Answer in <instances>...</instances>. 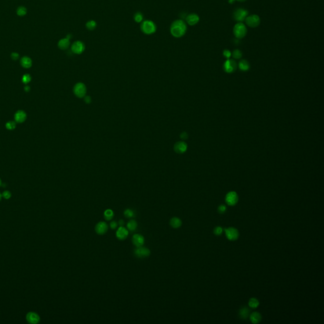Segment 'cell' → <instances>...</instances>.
I'll list each match as a JSON object with an SVG mask.
<instances>
[{
	"label": "cell",
	"instance_id": "cell-1",
	"mask_svg": "<svg viewBox=\"0 0 324 324\" xmlns=\"http://www.w3.org/2000/svg\"><path fill=\"white\" fill-rule=\"evenodd\" d=\"M187 29V25L184 20L178 19L172 23L170 31L172 36L175 38H180L185 35Z\"/></svg>",
	"mask_w": 324,
	"mask_h": 324
},
{
	"label": "cell",
	"instance_id": "cell-2",
	"mask_svg": "<svg viewBox=\"0 0 324 324\" xmlns=\"http://www.w3.org/2000/svg\"><path fill=\"white\" fill-rule=\"evenodd\" d=\"M140 29L142 33L146 35H151L156 32L157 27L155 23L150 20H143L140 25Z\"/></svg>",
	"mask_w": 324,
	"mask_h": 324
},
{
	"label": "cell",
	"instance_id": "cell-3",
	"mask_svg": "<svg viewBox=\"0 0 324 324\" xmlns=\"http://www.w3.org/2000/svg\"><path fill=\"white\" fill-rule=\"evenodd\" d=\"M233 32L234 36L237 39H243L247 34V28L242 22H238L234 27Z\"/></svg>",
	"mask_w": 324,
	"mask_h": 324
},
{
	"label": "cell",
	"instance_id": "cell-4",
	"mask_svg": "<svg viewBox=\"0 0 324 324\" xmlns=\"http://www.w3.org/2000/svg\"><path fill=\"white\" fill-rule=\"evenodd\" d=\"M237 62L232 59H227L224 64L223 68L224 70L228 73L231 74L232 72H234L237 68Z\"/></svg>",
	"mask_w": 324,
	"mask_h": 324
},
{
	"label": "cell",
	"instance_id": "cell-5",
	"mask_svg": "<svg viewBox=\"0 0 324 324\" xmlns=\"http://www.w3.org/2000/svg\"><path fill=\"white\" fill-rule=\"evenodd\" d=\"M86 87L83 83H82V82H79V83L76 84L74 87V93L75 95L77 96L78 98H84L86 94Z\"/></svg>",
	"mask_w": 324,
	"mask_h": 324
},
{
	"label": "cell",
	"instance_id": "cell-6",
	"mask_svg": "<svg viewBox=\"0 0 324 324\" xmlns=\"http://www.w3.org/2000/svg\"><path fill=\"white\" fill-rule=\"evenodd\" d=\"M245 21L248 27H251V28H255V27H257L260 25V18L257 15H252L247 17L245 19Z\"/></svg>",
	"mask_w": 324,
	"mask_h": 324
},
{
	"label": "cell",
	"instance_id": "cell-7",
	"mask_svg": "<svg viewBox=\"0 0 324 324\" xmlns=\"http://www.w3.org/2000/svg\"><path fill=\"white\" fill-rule=\"evenodd\" d=\"M85 50V44L81 41H76L71 46V51L76 54H80Z\"/></svg>",
	"mask_w": 324,
	"mask_h": 324
},
{
	"label": "cell",
	"instance_id": "cell-8",
	"mask_svg": "<svg viewBox=\"0 0 324 324\" xmlns=\"http://www.w3.org/2000/svg\"><path fill=\"white\" fill-rule=\"evenodd\" d=\"M227 238L230 241H236L239 238V233L237 229L234 227H229L224 229Z\"/></svg>",
	"mask_w": 324,
	"mask_h": 324
},
{
	"label": "cell",
	"instance_id": "cell-9",
	"mask_svg": "<svg viewBox=\"0 0 324 324\" xmlns=\"http://www.w3.org/2000/svg\"><path fill=\"white\" fill-rule=\"evenodd\" d=\"M248 11L244 8H238L234 13V18L238 22H242L247 17Z\"/></svg>",
	"mask_w": 324,
	"mask_h": 324
},
{
	"label": "cell",
	"instance_id": "cell-10",
	"mask_svg": "<svg viewBox=\"0 0 324 324\" xmlns=\"http://www.w3.org/2000/svg\"><path fill=\"white\" fill-rule=\"evenodd\" d=\"M239 200V196L235 191H231L227 194L225 196V202L229 206H234L237 204Z\"/></svg>",
	"mask_w": 324,
	"mask_h": 324
},
{
	"label": "cell",
	"instance_id": "cell-11",
	"mask_svg": "<svg viewBox=\"0 0 324 324\" xmlns=\"http://www.w3.org/2000/svg\"><path fill=\"white\" fill-rule=\"evenodd\" d=\"M134 254L136 257L138 258H144L147 257L150 254V251L148 250L147 247H137V248L135 250Z\"/></svg>",
	"mask_w": 324,
	"mask_h": 324
},
{
	"label": "cell",
	"instance_id": "cell-12",
	"mask_svg": "<svg viewBox=\"0 0 324 324\" xmlns=\"http://www.w3.org/2000/svg\"><path fill=\"white\" fill-rule=\"evenodd\" d=\"M187 149V144L184 141H178L176 142L174 145V151L178 154H182L185 153Z\"/></svg>",
	"mask_w": 324,
	"mask_h": 324
},
{
	"label": "cell",
	"instance_id": "cell-13",
	"mask_svg": "<svg viewBox=\"0 0 324 324\" xmlns=\"http://www.w3.org/2000/svg\"><path fill=\"white\" fill-rule=\"evenodd\" d=\"M185 21L189 25H195L199 21V16L196 13H190L185 18Z\"/></svg>",
	"mask_w": 324,
	"mask_h": 324
},
{
	"label": "cell",
	"instance_id": "cell-14",
	"mask_svg": "<svg viewBox=\"0 0 324 324\" xmlns=\"http://www.w3.org/2000/svg\"><path fill=\"white\" fill-rule=\"evenodd\" d=\"M26 319L29 323L32 324H36L39 322L40 317L35 312H29L26 315Z\"/></svg>",
	"mask_w": 324,
	"mask_h": 324
},
{
	"label": "cell",
	"instance_id": "cell-15",
	"mask_svg": "<svg viewBox=\"0 0 324 324\" xmlns=\"http://www.w3.org/2000/svg\"><path fill=\"white\" fill-rule=\"evenodd\" d=\"M96 232L100 235H103L105 234L108 231V225L103 222H99L96 226Z\"/></svg>",
	"mask_w": 324,
	"mask_h": 324
},
{
	"label": "cell",
	"instance_id": "cell-16",
	"mask_svg": "<svg viewBox=\"0 0 324 324\" xmlns=\"http://www.w3.org/2000/svg\"><path fill=\"white\" fill-rule=\"evenodd\" d=\"M128 234H129V232L125 228V227H119V229L117 230L116 233V236L119 239L123 240L127 238V237L128 236Z\"/></svg>",
	"mask_w": 324,
	"mask_h": 324
},
{
	"label": "cell",
	"instance_id": "cell-17",
	"mask_svg": "<svg viewBox=\"0 0 324 324\" xmlns=\"http://www.w3.org/2000/svg\"><path fill=\"white\" fill-rule=\"evenodd\" d=\"M70 44V39H68L67 38L61 39L58 43V46L61 50H66L68 47H69Z\"/></svg>",
	"mask_w": 324,
	"mask_h": 324
},
{
	"label": "cell",
	"instance_id": "cell-18",
	"mask_svg": "<svg viewBox=\"0 0 324 324\" xmlns=\"http://www.w3.org/2000/svg\"><path fill=\"white\" fill-rule=\"evenodd\" d=\"M133 243L137 247L142 246L144 243V238L140 234H134L133 237Z\"/></svg>",
	"mask_w": 324,
	"mask_h": 324
},
{
	"label": "cell",
	"instance_id": "cell-19",
	"mask_svg": "<svg viewBox=\"0 0 324 324\" xmlns=\"http://www.w3.org/2000/svg\"><path fill=\"white\" fill-rule=\"evenodd\" d=\"M14 118L17 122L22 123L27 118V115H26V113L24 111H22V110H18V111L15 114Z\"/></svg>",
	"mask_w": 324,
	"mask_h": 324
},
{
	"label": "cell",
	"instance_id": "cell-20",
	"mask_svg": "<svg viewBox=\"0 0 324 324\" xmlns=\"http://www.w3.org/2000/svg\"><path fill=\"white\" fill-rule=\"evenodd\" d=\"M20 64H21V65L25 68H29L30 67H31L32 66V60L28 57H23L21 60H20Z\"/></svg>",
	"mask_w": 324,
	"mask_h": 324
},
{
	"label": "cell",
	"instance_id": "cell-21",
	"mask_svg": "<svg viewBox=\"0 0 324 324\" xmlns=\"http://www.w3.org/2000/svg\"><path fill=\"white\" fill-rule=\"evenodd\" d=\"M250 319L251 322L253 323H254V324L258 323L261 320V315L260 313L257 312H254L252 313L251 314H250Z\"/></svg>",
	"mask_w": 324,
	"mask_h": 324
},
{
	"label": "cell",
	"instance_id": "cell-22",
	"mask_svg": "<svg viewBox=\"0 0 324 324\" xmlns=\"http://www.w3.org/2000/svg\"><path fill=\"white\" fill-rule=\"evenodd\" d=\"M238 67L242 71H247L250 69V65L247 60H241L238 64Z\"/></svg>",
	"mask_w": 324,
	"mask_h": 324
},
{
	"label": "cell",
	"instance_id": "cell-23",
	"mask_svg": "<svg viewBox=\"0 0 324 324\" xmlns=\"http://www.w3.org/2000/svg\"><path fill=\"white\" fill-rule=\"evenodd\" d=\"M170 225L173 227V228L177 229L178 227H180L182 225V221L180 218L177 217H174L170 220Z\"/></svg>",
	"mask_w": 324,
	"mask_h": 324
},
{
	"label": "cell",
	"instance_id": "cell-24",
	"mask_svg": "<svg viewBox=\"0 0 324 324\" xmlns=\"http://www.w3.org/2000/svg\"><path fill=\"white\" fill-rule=\"evenodd\" d=\"M250 313V310L247 307L244 306L239 310V316L241 319H246L249 316Z\"/></svg>",
	"mask_w": 324,
	"mask_h": 324
},
{
	"label": "cell",
	"instance_id": "cell-25",
	"mask_svg": "<svg viewBox=\"0 0 324 324\" xmlns=\"http://www.w3.org/2000/svg\"><path fill=\"white\" fill-rule=\"evenodd\" d=\"M96 27H97V22L93 20H89L86 24V27L88 31H93L95 30Z\"/></svg>",
	"mask_w": 324,
	"mask_h": 324
},
{
	"label": "cell",
	"instance_id": "cell-26",
	"mask_svg": "<svg viewBox=\"0 0 324 324\" xmlns=\"http://www.w3.org/2000/svg\"><path fill=\"white\" fill-rule=\"evenodd\" d=\"M248 305L251 308H257L260 305V302L257 298H251L248 302Z\"/></svg>",
	"mask_w": 324,
	"mask_h": 324
},
{
	"label": "cell",
	"instance_id": "cell-27",
	"mask_svg": "<svg viewBox=\"0 0 324 324\" xmlns=\"http://www.w3.org/2000/svg\"><path fill=\"white\" fill-rule=\"evenodd\" d=\"M134 20L136 23H141L144 20V16L141 12L137 11L134 15Z\"/></svg>",
	"mask_w": 324,
	"mask_h": 324
},
{
	"label": "cell",
	"instance_id": "cell-28",
	"mask_svg": "<svg viewBox=\"0 0 324 324\" xmlns=\"http://www.w3.org/2000/svg\"><path fill=\"white\" fill-rule=\"evenodd\" d=\"M137 222L134 220H130L127 224V228L130 231H134L137 228Z\"/></svg>",
	"mask_w": 324,
	"mask_h": 324
},
{
	"label": "cell",
	"instance_id": "cell-29",
	"mask_svg": "<svg viewBox=\"0 0 324 324\" xmlns=\"http://www.w3.org/2000/svg\"><path fill=\"white\" fill-rule=\"evenodd\" d=\"M27 8L25 7H24V6H19V7L17 10V14L20 17L25 16L27 14Z\"/></svg>",
	"mask_w": 324,
	"mask_h": 324
},
{
	"label": "cell",
	"instance_id": "cell-30",
	"mask_svg": "<svg viewBox=\"0 0 324 324\" xmlns=\"http://www.w3.org/2000/svg\"><path fill=\"white\" fill-rule=\"evenodd\" d=\"M114 213L112 210H106L104 213V216L106 220H110L113 217Z\"/></svg>",
	"mask_w": 324,
	"mask_h": 324
},
{
	"label": "cell",
	"instance_id": "cell-31",
	"mask_svg": "<svg viewBox=\"0 0 324 324\" xmlns=\"http://www.w3.org/2000/svg\"><path fill=\"white\" fill-rule=\"evenodd\" d=\"M232 57L234 58V59H240L241 57H242V52H241L239 50H235L232 54Z\"/></svg>",
	"mask_w": 324,
	"mask_h": 324
},
{
	"label": "cell",
	"instance_id": "cell-32",
	"mask_svg": "<svg viewBox=\"0 0 324 324\" xmlns=\"http://www.w3.org/2000/svg\"><path fill=\"white\" fill-rule=\"evenodd\" d=\"M6 127L8 130H13L16 127V123L15 122L10 121L6 123Z\"/></svg>",
	"mask_w": 324,
	"mask_h": 324
},
{
	"label": "cell",
	"instance_id": "cell-33",
	"mask_svg": "<svg viewBox=\"0 0 324 324\" xmlns=\"http://www.w3.org/2000/svg\"><path fill=\"white\" fill-rule=\"evenodd\" d=\"M223 231H224V229H223L222 227H220V226H217L214 229L213 232H214V234H215V235L220 236V235H221V234H222Z\"/></svg>",
	"mask_w": 324,
	"mask_h": 324
},
{
	"label": "cell",
	"instance_id": "cell-34",
	"mask_svg": "<svg viewBox=\"0 0 324 324\" xmlns=\"http://www.w3.org/2000/svg\"><path fill=\"white\" fill-rule=\"evenodd\" d=\"M124 215L127 218H131L134 216V213L133 210L130 209H127L125 211H124Z\"/></svg>",
	"mask_w": 324,
	"mask_h": 324
},
{
	"label": "cell",
	"instance_id": "cell-35",
	"mask_svg": "<svg viewBox=\"0 0 324 324\" xmlns=\"http://www.w3.org/2000/svg\"><path fill=\"white\" fill-rule=\"evenodd\" d=\"M31 80V75H29V74L24 75L23 76V77H22V82H24V84L29 83V82Z\"/></svg>",
	"mask_w": 324,
	"mask_h": 324
},
{
	"label": "cell",
	"instance_id": "cell-36",
	"mask_svg": "<svg viewBox=\"0 0 324 324\" xmlns=\"http://www.w3.org/2000/svg\"><path fill=\"white\" fill-rule=\"evenodd\" d=\"M226 209V206L224 205H221L218 207V211L220 214H223V213L225 212Z\"/></svg>",
	"mask_w": 324,
	"mask_h": 324
},
{
	"label": "cell",
	"instance_id": "cell-37",
	"mask_svg": "<svg viewBox=\"0 0 324 324\" xmlns=\"http://www.w3.org/2000/svg\"><path fill=\"white\" fill-rule=\"evenodd\" d=\"M223 55L224 56V57H225L227 59H229L231 58V57L232 53L229 50H225L223 51Z\"/></svg>",
	"mask_w": 324,
	"mask_h": 324
},
{
	"label": "cell",
	"instance_id": "cell-38",
	"mask_svg": "<svg viewBox=\"0 0 324 324\" xmlns=\"http://www.w3.org/2000/svg\"><path fill=\"white\" fill-rule=\"evenodd\" d=\"M11 192H10V191H4V192H3V194H2V196H3L5 199H10V198H11Z\"/></svg>",
	"mask_w": 324,
	"mask_h": 324
},
{
	"label": "cell",
	"instance_id": "cell-39",
	"mask_svg": "<svg viewBox=\"0 0 324 324\" xmlns=\"http://www.w3.org/2000/svg\"><path fill=\"white\" fill-rule=\"evenodd\" d=\"M11 58L13 60H18L19 58V54L17 53L13 52V53H12L11 54Z\"/></svg>",
	"mask_w": 324,
	"mask_h": 324
},
{
	"label": "cell",
	"instance_id": "cell-40",
	"mask_svg": "<svg viewBox=\"0 0 324 324\" xmlns=\"http://www.w3.org/2000/svg\"><path fill=\"white\" fill-rule=\"evenodd\" d=\"M180 137H181V138L182 139L186 140V139H188V134L187 133H185V132H183L182 133H181Z\"/></svg>",
	"mask_w": 324,
	"mask_h": 324
},
{
	"label": "cell",
	"instance_id": "cell-41",
	"mask_svg": "<svg viewBox=\"0 0 324 324\" xmlns=\"http://www.w3.org/2000/svg\"><path fill=\"white\" fill-rule=\"evenodd\" d=\"M116 227H117V223L115 221H113L110 223V227H111L112 229H115L116 228Z\"/></svg>",
	"mask_w": 324,
	"mask_h": 324
},
{
	"label": "cell",
	"instance_id": "cell-42",
	"mask_svg": "<svg viewBox=\"0 0 324 324\" xmlns=\"http://www.w3.org/2000/svg\"><path fill=\"white\" fill-rule=\"evenodd\" d=\"M84 101L87 103V104H89L91 102V98L90 97V96H86V97L84 98Z\"/></svg>",
	"mask_w": 324,
	"mask_h": 324
},
{
	"label": "cell",
	"instance_id": "cell-43",
	"mask_svg": "<svg viewBox=\"0 0 324 324\" xmlns=\"http://www.w3.org/2000/svg\"><path fill=\"white\" fill-rule=\"evenodd\" d=\"M119 225H121V226H122V225H124V221H123V220H119Z\"/></svg>",
	"mask_w": 324,
	"mask_h": 324
},
{
	"label": "cell",
	"instance_id": "cell-44",
	"mask_svg": "<svg viewBox=\"0 0 324 324\" xmlns=\"http://www.w3.org/2000/svg\"><path fill=\"white\" fill-rule=\"evenodd\" d=\"M24 89H25V91H27V92L29 91V90H30V87H29V86H25V87H24Z\"/></svg>",
	"mask_w": 324,
	"mask_h": 324
},
{
	"label": "cell",
	"instance_id": "cell-45",
	"mask_svg": "<svg viewBox=\"0 0 324 324\" xmlns=\"http://www.w3.org/2000/svg\"><path fill=\"white\" fill-rule=\"evenodd\" d=\"M235 2H236V0H229V3L230 4H233L235 3Z\"/></svg>",
	"mask_w": 324,
	"mask_h": 324
},
{
	"label": "cell",
	"instance_id": "cell-46",
	"mask_svg": "<svg viewBox=\"0 0 324 324\" xmlns=\"http://www.w3.org/2000/svg\"><path fill=\"white\" fill-rule=\"evenodd\" d=\"M66 38H68V39H70H70H71V38H72V35H71V34H68V35H67Z\"/></svg>",
	"mask_w": 324,
	"mask_h": 324
},
{
	"label": "cell",
	"instance_id": "cell-47",
	"mask_svg": "<svg viewBox=\"0 0 324 324\" xmlns=\"http://www.w3.org/2000/svg\"><path fill=\"white\" fill-rule=\"evenodd\" d=\"M237 2H245L246 1V0H236Z\"/></svg>",
	"mask_w": 324,
	"mask_h": 324
},
{
	"label": "cell",
	"instance_id": "cell-48",
	"mask_svg": "<svg viewBox=\"0 0 324 324\" xmlns=\"http://www.w3.org/2000/svg\"><path fill=\"white\" fill-rule=\"evenodd\" d=\"M2 195H1V194H0V201H1V199H2Z\"/></svg>",
	"mask_w": 324,
	"mask_h": 324
},
{
	"label": "cell",
	"instance_id": "cell-49",
	"mask_svg": "<svg viewBox=\"0 0 324 324\" xmlns=\"http://www.w3.org/2000/svg\"><path fill=\"white\" fill-rule=\"evenodd\" d=\"M1 185H2V181H1V179H0V186Z\"/></svg>",
	"mask_w": 324,
	"mask_h": 324
}]
</instances>
